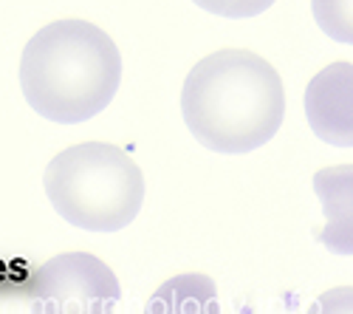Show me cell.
<instances>
[{"label":"cell","mask_w":353,"mask_h":314,"mask_svg":"<svg viewBox=\"0 0 353 314\" xmlns=\"http://www.w3.org/2000/svg\"><path fill=\"white\" fill-rule=\"evenodd\" d=\"M181 117L201 148L223 156L252 153L269 145L285 119L283 79L254 51H212L181 85Z\"/></svg>","instance_id":"6da1fadb"},{"label":"cell","mask_w":353,"mask_h":314,"mask_svg":"<svg viewBox=\"0 0 353 314\" xmlns=\"http://www.w3.org/2000/svg\"><path fill=\"white\" fill-rule=\"evenodd\" d=\"M122 85V54L88 20H54L26 43L20 91L37 117L82 125L113 102Z\"/></svg>","instance_id":"7a4b0ae2"},{"label":"cell","mask_w":353,"mask_h":314,"mask_svg":"<svg viewBox=\"0 0 353 314\" xmlns=\"http://www.w3.org/2000/svg\"><path fill=\"white\" fill-rule=\"evenodd\" d=\"M43 187L54 213L85 233H122L144 207V173L133 156L108 141H82L57 153Z\"/></svg>","instance_id":"3957f363"},{"label":"cell","mask_w":353,"mask_h":314,"mask_svg":"<svg viewBox=\"0 0 353 314\" xmlns=\"http://www.w3.org/2000/svg\"><path fill=\"white\" fill-rule=\"evenodd\" d=\"M119 297L113 269L88 252L54 255L28 283V300L40 314H108Z\"/></svg>","instance_id":"277c9868"},{"label":"cell","mask_w":353,"mask_h":314,"mask_svg":"<svg viewBox=\"0 0 353 314\" xmlns=\"http://www.w3.org/2000/svg\"><path fill=\"white\" fill-rule=\"evenodd\" d=\"M305 119L316 139L353 148V63H334L308 82Z\"/></svg>","instance_id":"5b68a950"},{"label":"cell","mask_w":353,"mask_h":314,"mask_svg":"<svg viewBox=\"0 0 353 314\" xmlns=\"http://www.w3.org/2000/svg\"><path fill=\"white\" fill-rule=\"evenodd\" d=\"M350 181H353V167L339 164L319 170L314 176V193L322 202V213L328 218V230L319 235V241L325 244L336 255L353 252V213H350Z\"/></svg>","instance_id":"8992f818"},{"label":"cell","mask_w":353,"mask_h":314,"mask_svg":"<svg viewBox=\"0 0 353 314\" xmlns=\"http://www.w3.org/2000/svg\"><path fill=\"white\" fill-rule=\"evenodd\" d=\"M147 311H221L218 289L207 275H179L153 295Z\"/></svg>","instance_id":"52a82bcc"},{"label":"cell","mask_w":353,"mask_h":314,"mask_svg":"<svg viewBox=\"0 0 353 314\" xmlns=\"http://www.w3.org/2000/svg\"><path fill=\"white\" fill-rule=\"evenodd\" d=\"M311 12L322 35L336 43H353V0H311Z\"/></svg>","instance_id":"ba28073f"},{"label":"cell","mask_w":353,"mask_h":314,"mask_svg":"<svg viewBox=\"0 0 353 314\" xmlns=\"http://www.w3.org/2000/svg\"><path fill=\"white\" fill-rule=\"evenodd\" d=\"M198 9L210 12L215 17H229V20H249L263 12H269L277 0H190Z\"/></svg>","instance_id":"9c48e42d"}]
</instances>
